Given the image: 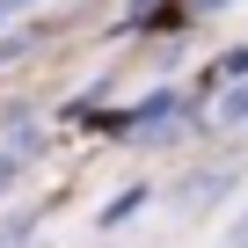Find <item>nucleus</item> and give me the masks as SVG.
I'll return each instance as SVG.
<instances>
[{
	"instance_id": "obj_2",
	"label": "nucleus",
	"mask_w": 248,
	"mask_h": 248,
	"mask_svg": "<svg viewBox=\"0 0 248 248\" xmlns=\"http://www.w3.org/2000/svg\"><path fill=\"white\" fill-rule=\"evenodd\" d=\"M219 66H226V80H248V44H241V51H226Z\"/></svg>"
},
{
	"instance_id": "obj_1",
	"label": "nucleus",
	"mask_w": 248,
	"mask_h": 248,
	"mask_svg": "<svg viewBox=\"0 0 248 248\" xmlns=\"http://www.w3.org/2000/svg\"><path fill=\"white\" fill-rule=\"evenodd\" d=\"M139 204H146V190H124V197H117V204H109V212H102V226H117V219H132V212H139Z\"/></svg>"
},
{
	"instance_id": "obj_3",
	"label": "nucleus",
	"mask_w": 248,
	"mask_h": 248,
	"mask_svg": "<svg viewBox=\"0 0 248 248\" xmlns=\"http://www.w3.org/2000/svg\"><path fill=\"white\" fill-rule=\"evenodd\" d=\"M183 8H233V0H183Z\"/></svg>"
}]
</instances>
